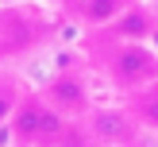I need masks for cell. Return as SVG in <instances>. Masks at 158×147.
Instances as JSON below:
<instances>
[{"label":"cell","mask_w":158,"mask_h":147,"mask_svg":"<svg viewBox=\"0 0 158 147\" xmlns=\"http://www.w3.org/2000/svg\"><path fill=\"white\" fill-rule=\"evenodd\" d=\"M73 124L77 120H66L39 89H27L19 93L12 116H8V136H12V143H27V147H58Z\"/></svg>","instance_id":"6da1fadb"},{"label":"cell","mask_w":158,"mask_h":147,"mask_svg":"<svg viewBox=\"0 0 158 147\" xmlns=\"http://www.w3.org/2000/svg\"><path fill=\"white\" fill-rule=\"evenodd\" d=\"M104 74L112 77L116 89L123 93H139L151 81H158V50L147 46V39H108L104 50Z\"/></svg>","instance_id":"7a4b0ae2"},{"label":"cell","mask_w":158,"mask_h":147,"mask_svg":"<svg viewBox=\"0 0 158 147\" xmlns=\"http://www.w3.org/2000/svg\"><path fill=\"white\" fill-rule=\"evenodd\" d=\"M81 128L93 147H127V143H143L147 136L143 120L135 116L131 105H93Z\"/></svg>","instance_id":"3957f363"},{"label":"cell","mask_w":158,"mask_h":147,"mask_svg":"<svg viewBox=\"0 0 158 147\" xmlns=\"http://www.w3.org/2000/svg\"><path fill=\"white\" fill-rule=\"evenodd\" d=\"M39 93H43V97L50 101L62 116H66V120H85L89 108L97 105V101H93V89H89V81H85L81 70H54V74L39 85Z\"/></svg>","instance_id":"277c9868"},{"label":"cell","mask_w":158,"mask_h":147,"mask_svg":"<svg viewBox=\"0 0 158 147\" xmlns=\"http://www.w3.org/2000/svg\"><path fill=\"white\" fill-rule=\"evenodd\" d=\"M104 31L108 35H120V39H151L154 35V15H151V8H147L143 0H135L120 19L108 23Z\"/></svg>","instance_id":"5b68a950"},{"label":"cell","mask_w":158,"mask_h":147,"mask_svg":"<svg viewBox=\"0 0 158 147\" xmlns=\"http://www.w3.org/2000/svg\"><path fill=\"white\" fill-rule=\"evenodd\" d=\"M131 4H135V0H81L77 12H81V19L89 23V27H108V23H116Z\"/></svg>","instance_id":"8992f818"},{"label":"cell","mask_w":158,"mask_h":147,"mask_svg":"<svg viewBox=\"0 0 158 147\" xmlns=\"http://www.w3.org/2000/svg\"><path fill=\"white\" fill-rule=\"evenodd\" d=\"M127 105L135 108V116L143 120L147 132H158V81H151L147 89H139V93H131Z\"/></svg>","instance_id":"52a82bcc"},{"label":"cell","mask_w":158,"mask_h":147,"mask_svg":"<svg viewBox=\"0 0 158 147\" xmlns=\"http://www.w3.org/2000/svg\"><path fill=\"white\" fill-rule=\"evenodd\" d=\"M0 4H15V0H0Z\"/></svg>","instance_id":"ba28073f"},{"label":"cell","mask_w":158,"mask_h":147,"mask_svg":"<svg viewBox=\"0 0 158 147\" xmlns=\"http://www.w3.org/2000/svg\"><path fill=\"white\" fill-rule=\"evenodd\" d=\"M12 147H27V143H12Z\"/></svg>","instance_id":"9c48e42d"},{"label":"cell","mask_w":158,"mask_h":147,"mask_svg":"<svg viewBox=\"0 0 158 147\" xmlns=\"http://www.w3.org/2000/svg\"><path fill=\"white\" fill-rule=\"evenodd\" d=\"M127 147H139V143H127Z\"/></svg>","instance_id":"30bf717a"},{"label":"cell","mask_w":158,"mask_h":147,"mask_svg":"<svg viewBox=\"0 0 158 147\" xmlns=\"http://www.w3.org/2000/svg\"><path fill=\"white\" fill-rule=\"evenodd\" d=\"M154 136H158V132H154Z\"/></svg>","instance_id":"8fae6325"}]
</instances>
